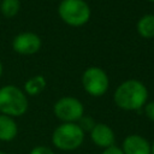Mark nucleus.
<instances>
[{
  "label": "nucleus",
  "mask_w": 154,
  "mask_h": 154,
  "mask_svg": "<svg viewBox=\"0 0 154 154\" xmlns=\"http://www.w3.org/2000/svg\"><path fill=\"white\" fill-rule=\"evenodd\" d=\"M113 100L114 103L124 111H138L147 103L148 89L137 79H128L117 87Z\"/></svg>",
  "instance_id": "f257e3e1"
},
{
  "label": "nucleus",
  "mask_w": 154,
  "mask_h": 154,
  "mask_svg": "<svg viewBox=\"0 0 154 154\" xmlns=\"http://www.w3.org/2000/svg\"><path fill=\"white\" fill-rule=\"evenodd\" d=\"M28 97L20 88L12 84L0 88V114L20 117L28 111Z\"/></svg>",
  "instance_id": "f03ea898"
},
{
  "label": "nucleus",
  "mask_w": 154,
  "mask_h": 154,
  "mask_svg": "<svg viewBox=\"0 0 154 154\" xmlns=\"http://www.w3.org/2000/svg\"><path fill=\"white\" fill-rule=\"evenodd\" d=\"M84 141V131L77 123H61L52 134V143L57 149L72 152L78 149Z\"/></svg>",
  "instance_id": "7ed1b4c3"
},
{
  "label": "nucleus",
  "mask_w": 154,
  "mask_h": 154,
  "mask_svg": "<svg viewBox=\"0 0 154 154\" xmlns=\"http://www.w3.org/2000/svg\"><path fill=\"white\" fill-rule=\"evenodd\" d=\"M59 17L71 26H82L90 18V7L84 0H61L58 6Z\"/></svg>",
  "instance_id": "20e7f679"
},
{
  "label": "nucleus",
  "mask_w": 154,
  "mask_h": 154,
  "mask_svg": "<svg viewBox=\"0 0 154 154\" xmlns=\"http://www.w3.org/2000/svg\"><path fill=\"white\" fill-rule=\"evenodd\" d=\"M53 112L63 123H77L84 116V106L73 96H63L55 101Z\"/></svg>",
  "instance_id": "39448f33"
},
{
  "label": "nucleus",
  "mask_w": 154,
  "mask_h": 154,
  "mask_svg": "<svg viewBox=\"0 0 154 154\" xmlns=\"http://www.w3.org/2000/svg\"><path fill=\"white\" fill-rule=\"evenodd\" d=\"M82 85L84 90L91 96H102L109 87L107 73L97 66L88 67L82 75Z\"/></svg>",
  "instance_id": "423d86ee"
},
{
  "label": "nucleus",
  "mask_w": 154,
  "mask_h": 154,
  "mask_svg": "<svg viewBox=\"0 0 154 154\" xmlns=\"http://www.w3.org/2000/svg\"><path fill=\"white\" fill-rule=\"evenodd\" d=\"M41 38L35 32H30V31H25V32H20L18 35H16L12 40V48L14 52H17L18 54H23V55H30L34 54L36 52H38V49L41 48Z\"/></svg>",
  "instance_id": "0eeeda50"
},
{
  "label": "nucleus",
  "mask_w": 154,
  "mask_h": 154,
  "mask_svg": "<svg viewBox=\"0 0 154 154\" xmlns=\"http://www.w3.org/2000/svg\"><path fill=\"white\" fill-rule=\"evenodd\" d=\"M89 134L93 143L100 148L106 149L116 143V134L113 129L105 123H96Z\"/></svg>",
  "instance_id": "6e6552de"
},
{
  "label": "nucleus",
  "mask_w": 154,
  "mask_h": 154,
  "mask_svg": "<svg viewBox=\"0 0 154 154\" xmlns=\"http://www.w3.org/2000/svg\"><path fill=\"white\" fill-rule=\"evenodd\" d=\"M120 149L124 154H150L152 152L149 141L137 134L128 135L123 140Z\"/></svg>",
  "instance_id": "1a4fd4ad"
},
{
  "label": "nucleus",
  "mask_w": 154,
  "mask_h": 154,
  "mask_svg": "<svg viewBox=\"0 0 154 154\" xmlns=\"http://www.w3.org/2000/svg\"><path fill=\"white\" fill-rule=\"evenodd\" d=\"M18 134V125L12 117L0 114V141L11 142Z\"/></svg>",
  "instance_id": "9d476101"
},
{
  "label": "nucleus",
  "mask_w": 154,
  "mask_h": 154,
  "mask_svg": "<svg viewBox=\"0 0 154 154\" xmlns=\"http://www.w3.org/2000/svg\"><path fill=\"white\" fill-rule=\"evenodd\" d=\"M46 78L41 75H36L30 77L25 83H24V93L25 95H30V96H36L38 94H41L45 88H46Z\"/></svg>",
  "instance_id": "9b49d317"
},
{
  "label": "nucleus",
  "mask_w": 154,
  "mask_h": 154,
  "mask_svg": "<svg viewBox=\"0 0 154 154\" xmlns=\"http://www.w3.org/2000/svg\"><path fill=\"white\" fill-rule=\"evenodd\" d=\"M136 30L144 38L154 37V14L148 13L142 16L136 24Z\"/></svg>",
  "instance_id": "f8f14e48"
},
{
  "label": "nucleus",
  "mask_w": 154,
  "mask_h": 154,
  "mask_svg": "<svg viewBox=\"0 0 154 154\" xmlns=\"http://www.w3.org/2000/svg\"><path fill=\"white\" fill-rule=\"evenodd\" d=\"M20 10L19 0H1L0 1V12L6 18L14 17Z\"/></svg>",
  "instance_id": "ddd939ff"
},
{
  "label": "nucleus",
  "mask_w": 154,
  "mask_h": 154,
  "mask_svg": "<svg viewBox=\"0 0 154 154\" xmlns=\"http://www.w3.org/2000/svg\"><path fill=\"white\" fill-rule=\"evenodd\" d=\"M77 124L79 125V128L84 131V134L88 131V132H90L91 130H93V128L95 126V122H94V119L91 118V117H87V116H83L78 122H77Z\"/></svg>",
  "instance_id": "4468645a"
},
{
  "label": "nucleus",
  "mask_w": 154,
  "mask_h": 154,
  "mask_svg": "<svg viewBox=\"0 0 154 154\" xmlns=\"http://www.w3.org/2000/svg\"><path fill=\"white\" fill-rule=\"evenodd\" d=\"M29 154H55V153L53 152V149H51L47 146H35L34 148H31Z\"/></svg>",
  "instance_id": "2eb2a0df"
},
{
  "label": "nucleus",
  "mask_w": 154,
  "mask_h": 154,
  "mask_svg": "<svg viewBox=\"0 0 154 154\" xmlns=\"http://www.w3.org/2000/svg\"><path fill=\"white\" fill-rule=\"evenodd\" d=\"M144 114L149 120L154 122V101H149L144 105Z\"/></svg>",
  "instance_id": "dca6fc26"
},
{
  "label": "nucleus",
  "mask_w": 154,
  "mask_h": 154,
  "mask_svg": "<svg viewBox=\"0 0 154 154\" xmlns=\"http://www.w3.org/2000/svg\"><path fill=\"white\" fill-rule=\"evenodd\" d=\"M101 154H124V153H123V150L120 149V147H118V146L114 144V146H112V147H108V148L103 149Z\"/></svg>",
  "instance_id": "f3484780"
},
{
  "label": "nucleus",
  "mask_w": 154,
  "mask_h": 154,
  "mask_svg": "<svg viewBox=\"0 0 154 154\" xmlns=\"http://www.w3.org/2000/svg\"><path fill=\"white\" fill-rule=\"evenodd\" d=\"M150 147H152V152H150V154H154V141H153V143H150Z\"/></svg>",
  "instance_id": "a211bd4d"
},
{
  "label": "nucleus",
  "mask_w": 154,
  "mask_h": 154,
  "mask_svg": "<svg viewBox=\"0 0 154 154\" xmlns=\"http://www.w3.org/2000/svg\"><path fill=\"white\" fill-rule=\"evenodd\" d=\"M1 75H2V64L0 61V77H1Z\"/></svg>",
  "instance_id": "6ab92c4d"
},
{
  "label": "nucleus",
  "mask_w": 154,
  "mask_h": 154,
  "mask_svg": "<svg viewBox=\"0 0 154 154\" xmlns=\"http://www.w3.org/2000/svg\"><path fill=\"white\" fill-rule=\"evenodd\" d=\"M0 154H6V153H5V152H1V150H0Z\"/></svg>",
  "instance_id": "aec40b11"
},
{
  "label": "nucleus",
  "mask_w": 154,
  "mask_h": 154,
  "mask_svg": "<svg viewBox=\"0 0 154 154\" xmlns=\"http://www.w3.org/2000/svg\"><path fill=\"white\" fill-rule=\"evenodd\" d=\"M148 1H150V2H154V0H148Z\"/></svg>",
  "instance_id": "412c9836"
},
{
  "label": "nucleus",
  "mask_w": 154,
  "mask_h": 154,
  "mask_svg": "<svg viewBox=\"0 0 154 154\" xmlns=\"http://www.w3.org/2000/svg\"><path fill=\"white\" fill-rule=\"evenodd\" d=\"M0 1H1V0H0Z\"/></svg>",
  "instance_id": "4be33fe9"
}]
</instances>
